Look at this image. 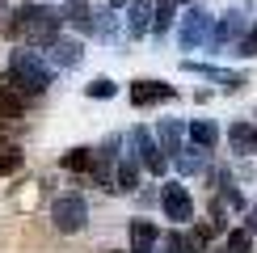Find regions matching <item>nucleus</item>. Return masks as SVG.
<instances>
[{
	"mask_svg": "<svg viewBox=\"0 0 257 253\" xmlns=\"http://www.w3.org/2000/svg\"><path fill=\"white\" fill-rule=\"evenodd\" d=\"M186 140L194 144V148H202V152H211V148L219 144V126L207 122V118H194V122L186 126Z\"/></svg>",
	"mask_w": 257,
	"mask_h": 253,
	"instance_id": "nucleus-13",
	"label": "nucleus"
},
{
	"mask_svg": "<svg viewBox=\"0 0 257 253\" xmlns=\"http://www.w3.org/2000/svg\"><path fill=\"white\" fill-rule=\"evenodd\" d=\"M126 34L131 38L152 34V0H131L126 5Z\"/></svg>",
	"mask_w": 257,
	"mask_h": 253,
	"instance_id": "nucleus-10",
	"label": "nucleus"
},
{
	"mask_svg": "<svg viewBox=\"0 0 257 253\" xmlns=\"http://www.w3.org/2000/svg\"><path fill=\"white\" fill-rule=\"evenodd\" d=\"M160 245V228L152 219H131V253H156Z\"/></svg>",
	"mask_w": 257,
	"mask_h": 253,
	"instance_id": "nucleus-11",
	"label": "nucleus"
},
{
	"mask_svg": "<svg viewBox=\"0 0 257 253\" xmlns=\"http://www.w3.org/2000/svg\"><path fill=\"white\" fill-rule=\"evenodd\" d=\"M244 38V13L240 9H228L223 17L211 21V38H207V47L211 51H219V47H228V42H240Z\"/></svg>",
	"mask_w": 257,
	"mask_h": 253,
	"instance_id": "nucleus-6",
	"label": "nucleus"
},
{
	"mask_svg": "<svg viewBox=\"0 0 257 253\" xmlns=\"http://www.w3.org/2000/svg\"><path fill=\"white\" fill-rule=\"evenodd\" d=\"M105 5H110V9H126V5H131V0H105Z\"/></svg>",
	"mask_w": 257,
	"mask_h": 253,
	"instance_id": "nucleus-27",
	"label": "nucleus"
},
{
	"mask_svg": "<svg viewBox=\"0 0 257 253\" xmlns=\"http://www.w3.org/2000/svg\"><path fill=\"white\" fill-rule=\"evenodd\" d=\"M68 173H89L93 169V148H72V152H63V161H59Z\"/></svg>",
	"mask_w": 257,
	"mask_h": 253,
	"instance_id": "nucleus-19",
	"label": "nucleus"
},
{
	"mask_svg": "<svg viewBox=\"0 0 257 253\" xmlns=\"http://www.w3.org/2000/svg\"><path fill=\"white\" fill-rule=\"evenodd\" d=\"M211 17L207 9H198V5H190L186 9V17H181V26H177V42H181V51H198V47H207V38H211Z\"/></svg>",
	"mask_w": 257,
	"mask_h": 253,
	"instance_id": "nucleus-4",
	"label": "nucleus"
},
{
	"mask_svg": "<svg viewBox=\"0 0 257 253\" xmlns=\"http://www.w3.org/2000/svg\"><path fill=\"white\" fill-rule=\"evenodd\" d=\"M21 161H26V156H21L17 148H9V152H0V177L17 173V169H21Z\"/></svg>",
	"mask_w": 257,
	"mask_h": 253,
	"instance_id": "nucleus-24",
	"label": "nucleus"
},
{
	"mask_svg": "<svg viewBox=\"0 0 257 253\" xmlns=\"http://www.w3.org/2000/svg\"><path fill=\"white\" fill-rule=\"evenodd\" d=\"M84 93H89V97H97V101H105V97H114V93H118V84H114L110 76H97Z\"/></svg>",
	"mask_w": 257,
	"mask_h": 253,
	"instance_id": "nucleus-23",
	"label": "nucleus"
},
{
	"mask_svg": "<svg viewBox=\"0 0 257 253\" xmlns=\"http://www.w3.org/2000/svg\"><path fill=\"white\" fill-rule=\"evenodd\" d=\"M5 84L21 97H38L55 84V68L30 47H13L9 51V68H5Z\"/></svg>",
	"mask_w": 257,
	"mask_h": 253,
	"instance_id": "nucleus-1",
	"label": "nucleus"
},
{
	"mask_svg": "<svg viewBox=\"0 0 257 253\" xmlns=\"http://www.w3.org/2000/svg\"><path fill=\"white\" fill-rule=\"evenodd\" d=\"M173 165H177V173H181V177L202 173V169H207V152H202V148H194V144H186V148L173 156Z\"/></svg>",
	"mask_w": 257,
	"mask_h": 253,
	"instance_id": "nucleus-17",
	"label": "nucleus"
},
{
	"mask_svg": "<svg viewBox=\"0 0 257 253\" xmlns=\"http://www.w3.org/2000/svg\"><path fill=\"white\" fill-rule=\"evenodd\" d=\"M160 211H165V219H173V224H190V219H194V198H190V190L181 182H165L160 186Z\"/></svg>",
	"mask_w": 257,
	"mask_h": 253,
	"instance_id": "nucleus-5",
	"label": "nucleus"
},
{
	"mask_svg": "<svg viewBox=\"0 0 257 253\" xmlns=\"http://www.w3.org/2000/svg\"><path fill=\"white\" fill-rule=\"evenodd\" d=\"M173 5H177V0H173ZM181 5H186V0H181Z\"/></svg>",
	"mask_w": 257,
	"mask_h": 253,
	"instance_id": "nucleus-29",
	"label": "nucleus"
},
{
	"mask_svg": "<svg viewBox=\"0 0 257 253\" xmlns=\"http://www.w3.org/2000/svg\"><path fill=\"white\" fill-rule=\"evenodd\" d=\"M219 253H253V236H249V232H244V228H232Z\"/></svg>",
	"mask_w": 257,
	"mask_h": 253,
	"instance_id": "nucleus-22",
	"label": "nucleus"
},
{
	"mask_svg": "<svg viewBox=\"0 0 257 253\" xmlns=\"http://www.w3.org/2000/svg\"><path fill=\"white\" fill-rule=\"evenodd\" d=\"M26 97H21V93H13V89H9V84H5V89H0V114H5V118H17V114H26Z\"/></svg>",
	"mask_w": 257,
	"mask_h": 253,
	"instance_id": "nucleus-21",
	"label": "nucleus"
},
{
	"mask_svg": "<svg viewBox=\"0 0 257 253\" xmlns=\"http://www.w3.org/2000/svg\"><path fill=\"white\" fill-rule=\"evenodd\" d=\"M5 17H9V9H5V5H0V26H5Z\"/></svg>",
	"mask_w": 257,
	"mask_h": 253,
	"instance_id": "nucleus-28",
	"label": "nucleus"
},
{
	"mask_svg": "<svg viewBox=\"0 0 257 253\" xmlns=\"http://www.w3.org/2000/svg\"><path fill=\"white\" fill-rule=\"evenodd\" d=\"M181 68L186 72H194V76H207V80H219L228 93H236L240 84H244V76L240 72H223V68H211V63H194V59H181Z\"/></svg>",
	"mask_w": 257,
	"mask_h": 253,
	"instance_id": "nucleus-9",
	"label": "nucleus"
},
{
	"mask_svg": "<svg viewBox=\"0 0 257 253\" xmlns=\"http://www.w3.org/2000/svg\"><path fill=\"white\" fill-rule=\"evenodd\" d=\"M253 152H257V148H253Z\"/></svg>",
	"mask_w": 257,
	"mask_h": 253,
	"instance_id": "nucleus-30",
	"label": "nucleus"
},
{
	"mask_svg": "<svg viewBox=\"0 0 257 253\" xmlns=\"http://www.w3.org/2000/svg\"><path fill=\"white\" fill-rule=\"evenodd\" d=\"M126 148H131V161L139 165V169H148V173L152 177H160L169 169V161H165V152H160L156 148V140H152V131H148V126H131V131H126V140H122Z\"/></svg>",
	"mask_w": 257,
	"mask_h": 253,
	"instance_id": "nucleus-2",
	"label": "nucleus"
},
{
	"mask_svg": "<svg viewBox=\"0 0 257 253\" xmlns=\"http://www.w3.org/2000/svg\"><path fill=\"white\" fill-rule=\"evenodd\" d=\"M59 17L68 21L72 30H80V34H93V9L84 5V0H68V9H63Z\"/></svg>",
	"mask_w": 257,
	"mask_h": 253,
	"instance_id": "nucleus-16",
	"label": "nucleus"
},
{
	"mask_svg": "<svg viewBox=\"0 0 257 253\" xmlns=\"http://www.w3.org/2000/svg\"><path fill=\"white\" fill-rule=\"evenodd\" d=\"M152 140H156L160 152H165V161H173L181 148H186V144H181V140H186V126H181L177 118H160L156 131H152Z\"/></svg>",
	"mask_w": 257,
	"mask_h": 253,
	"instance_id": "nucleus-8",
	"label": "nucleus"
},
{
	"mask_svg": "<svg viewBox=\"0 0 257 253\" xmlns=\"http://www.w3.org/2000/svg\"><path fill=\"white\" fill-rule=\"evenodd\" d=\"M51 224H55L63 236L80 232L84 224H89V203H84L80 194H59L55 203H51Z\"/></svg>",
	"mask_w": 257,
	"mask_h": 253,
	"instance_id": "nucleus-3",
	"label": "nucleus"
},
{
	"mask_svg": "<svg viewBox=\"0 0 257 253\" xmlns=\"http://www.w3.org/2000/svg\"><path fill=\"white\" fill-rule=\"evenodd\" d=\"M173 97V89H169L165 80H135L131 84V101L135 105H152V101H169Z\"/></svg>",
	"mask_w": 257,
	"mask_h": 253,
	"instance_id": "nucleus-12",
	"label": "nucleus"
},
{
	"mask_svg": "<svg viewBox=\"0 0 257 253\" xmlns=\"http://www.w3.org/2000/svg\"><path fill=\"white\" fill-rule=\"evenodd\" d=\"M93 38L118 42V17H114V9H93Z\"/></svg>",
	"mask_w": 257,
	"mask_h": 253,
	"instance_id": "nucleus-18",
	"label": "nucleus"
},
{
	"mask_svg": "<svg viewBox=\"0 0 257 253\" xmlns=\"http://www.w3.org/2000/svg\"><path fill=\"white\" fill-rule=\"evenodd\" d=\"M228 144H232V152L249 156L253 148H257V126H253V122H232V126H228Z\"/></svg>",
	"mask_w": 257,
	"mask_h": 253,
	"instance_id": "nucleus-15",
	"label": "nucleus"
},
{
	"mask_svg": "<svg viewBox=\"0 0 257 253\" xmlns=\"http://www.w3.org/2000/svg\"><path fill=\"white\" fill-rule=\"evenodd\" d=\"M236 55H244V59H249V55H257V26H253L249 34H244V38L236 42Z\"/></svg>",
	"mask_w": 257,
	"mask_h": 253,
	"instance_id": "nucleus-25",
	"label": "nucleus"
},
{
	"mask_svg": "<svg viewBox=\"0 0 257 253\" xmlns=\"http://www.w3.org/2000/svg\"><path fill=\"white\" fill-rule=\"evenodd\" d=\"M173 30V0H156L152 5V34H169Z\"/></svg>",
	"mask_w": 257,
	"mask_h": 253,
	"instance_id": "nucleus-20",
	"label": "nucleus"
},
{
	"mask_svg": "<svg viewBox=\"0 0 257 253\" xmlns=\"http://www.w3.org/2000/svg\"><path fill=\"white\" fill-rule=\"evenodd\" d=\"M38 55H42V59L51 63V68L59 72V68H76V63L84 59V47H80L76 38H55V42H51V47H42Z\"/></svg>",
	"mask_w": 257,
	"mask_h": 253,
	"instance_id": "nucleus-7",
	"label": "nucleus"
},
{
	"mask_svg": "<svg viewBox=\"0 0 257 253\" xmlns=\"http://www.w3.org/2000/svg\"><path fill=\"white\" fill-rule=\"evenodd\" d=\"M244 232H249V236H253V232H257V203H253L249 211H244Z\"/></svg>",
	"mask_w": 257,
	"mask_h": 253,
	"instance_id": "nucleus-26",
	"label": "nucleus"
},
{
	"mask_svg": "<svg viewBox=\"0 0 257 253\" xmlns=\"http://www.w3.org/2000/svg\"><path fill=\"white\" fill-rule=\"evenodd\" d=\"M114 190H122V194H135L139 190V165L131 156H118L114 161Z\"/></svg>",
	"mask_w": 257,
	"mask_h": 253,
	"instance_id": "nucleus-14",
	"label": "nucleus"
}]
</instances>
